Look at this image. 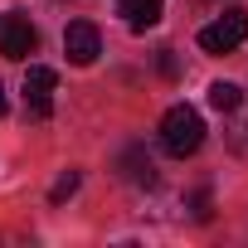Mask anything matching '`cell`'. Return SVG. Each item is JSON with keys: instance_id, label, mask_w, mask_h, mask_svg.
<instances>
[{"instance_id": "obj_9", "label": "cell", "mask_w": 248, "mask_h": 248, "mask_svg": "<svg viewBox=\"0 0 248 248\" xmlns=\"http://www.w3.org/2000/svg\"><path fill=\"white\" fill-rule=\"evenodd\" d=\"M78 185H83V175H78V170H63V175L54 180V190H49V204H63V200H73V195H78Z\"/></svg>"}, {"instance_id": "obj_12", "label": "cell", "mask_w": 248, "mask_h": 248, "mask_svg": "<svg viewBox=\"0 0 248 248\" xmlns=\"http://www.w3.org/2000/svg\"><path fill=\"white\" fill-rule=\"evenodd\" d=\"M5 107H10V97H5V88H0V117H5Z\"/></svg>"}, {"instance_id": "obj_5", "label": "cell", "mask_w": 248, "mask_h": 248, "mask_svg": "<svg viewBox=\"0 0 248 248\" xmlns=\"http://www.w3.org/2000/svg\"><path fill=\"white\" fill-rule=\"evenodd\" d=\"M63 54H68V63H78V68L97 63V54H102V34H97V25L73 20V25L63 30Z\"/></svg>"}, {"instance_id": "obj_3", "label": "cell", "mask_w": 248, "mask_h": 248, "mask_svg": "<svg viewBox=\"0 0 248 248\" xmlns=\"http://www.w3.org/2000/svg\"><path fill=\"white\" fill-rule=\"evenodd\" d=\"M54 88H59V73L49 63H30V73H25V117L44 122L54 112Z\"/></svg>"}, {"instance_id": "obj_7", "label": "cell", "mask_w": 248, "mask_h": 248, "mask_svg": "<svg viewBox=\"0 0 248 248\" xmlns=\"http://www.w3.org/2000/svg\"><path fill=\"white\" fill-rule=\"evenodd\" d=\"M122 175H127L132 185H156V166H151L146 146H127V156H122Z\"/></svg>"}, {"instance_id": "obj_10", "label": "cell", "mask_w": 248, "mask_h": 248, "mask_svg": "<svg viewBox=\"0 0 248 248\" xmlns=\"http://www.w3.org/2000/svg\"><path fill=\"white\" fill-rule=\"evenodd\" d=\"M161 73H166V78H175V73H180V63H175V54H170V49H161Z\"/></svg>"}, {"instance_id": "obj_2", "label": "cell", "mask_w": 248, "mask_h": 248, "mask_svg": "<svg viewBox=\"0 0 248 248\" xmlns=\"http://www.w3.org/2000/svg\"><path fill=\"white\" fill-rule=\"evenodd\" d=\"M243 39H248V10H224L214 25L200 30V49H204V54H229V49H238Z\"/></svg>"}, {"instance_id": "obj_11", "label": "cell", "mask_w": 248, "mask_h": 248, "mask_svg": "<svg viewBox=\"0 0 248 248\" xmlns=\"http://www.w3.org/2000/svg\"><path fill=\"white\" fill-rule=\"evenodd\" d=\"M195 219H209V195H195Z\"/></svg>"}, {"instance_id": "obj_6", "label": "cell", "mask_w": 248, "mask_h": 248, "mask_svg": "<svg viewBox=\"0 0 248 248\" xmlns=\"http://www.w3.org/2000/svg\"><path fill=\"white\" fill-rule=\"evenodd\" d=\"M117 15L127 20V30H151L161 15H166V0H117Z\"/></svg>"}, {"instance_id": "obj_8", "label": "cell", "mask_w": 248, "mask_h": 248, "mask_svg": "<svg viewBox=\"0 0 248 248\" xmlns=\"http://www.w3.org/2000/svg\"><path fill=\"white\" fill-rule=\"evenodd\" d=\"M238 102H243V93L233 83H209V107L214 112H238Z\"/></svg>"}, {"instance_id": "obj_1", "label": "cell", "mask_w": 248, "mask_h": 248, "mask_svg": "<svg viewBox=\"0 0 248 248\" xmlns=\"http://www.w3.org/2000/svg\"><path fill=\"white\" fill-rule=\"evenodd\" d=\"M200 141H204V117H200L190 102H175V107L161 117V151L175 156V161H185V156L200 151Z\"/></svg>"}, {"instance_id": "obj_4", "label": "cell", "mask_w": 248, "mask_h": 248, "mask_svg": "<svg viewBox=\"0 0 248 248\" xmlns=\"http://www.w3.org/2000/svg\"><path fill=\"white\" fill-rule=\"evenodd\" d=\"M39 49V30L30 25V15L10 10V15H0V54L5 59H30Z\"/></svg>"}]
</instances>
